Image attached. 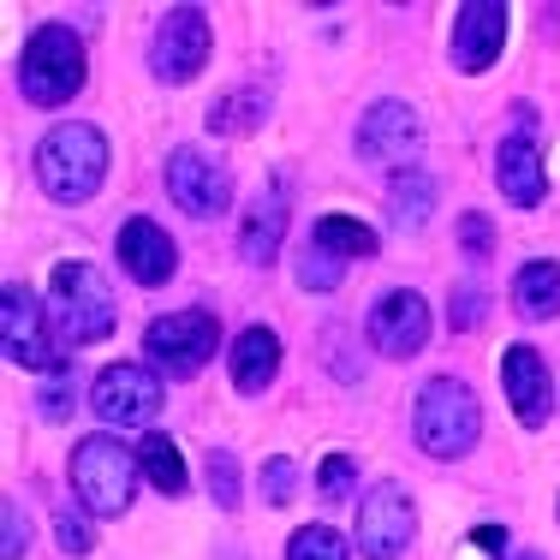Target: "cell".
<instances>
[{
	"mask_svg": "<svg viewBox=\"0 0 560 560\" xmlns=\"http://www.w3.org/2000/svg\"><path fill=\"white\" fill-rule=\"evenodd\" d=\"M48 323H55V316L36 304V292L24 287V280H7V287H0V352H7V364L60 376L66 364H60V340L48 335Z\"/></svg>",
	"mask_w": 560,
	"mask_h": 560,
	"instance_id": "6",
	"label": "cell"
},
{
	"mask_svg": "<svg viewBox=\"0 0 560 560\" xmlns=\"http://www.w3.org/2000/svg\"><path fill=\"white\" fill-rule=\"evenodd\" d=\"M292 489H299V465H292L287 453H275V459L262 465V501H269V506H287Z\"/></svg>",
	"mask_w": 560,
	"mask_h": 560,
	"instance_id": "30",
	"label": "cell"
},
{
	"mask_svg": "<svg viewBox=\"0 0 560 560\" xmlns=\"http://www.w3.org/2000/svg\"><path fill=\"white\" fill-rule=\"evenodd\" d=\"M209 495H215V506H226V513L238 506V465H233V453H209Z\"/></svg>",
	"mask_w": 560,
	"mask_h": 560,
	"instance_id": "31",
	"label": "cell"
},
{
	"mask_svg": "<svg viewBox=\"0 0 560 560\" xmlns=\"http://www.w3.org/2000/svg\"><path fill=\"white\" fill-rule=\"evenodd\" d=\"M513 311L525 316V323H549V316H560V262H549V257L518 262V275H513Z\"/></svg>",
	"mask_w": 560,
	"mask_h": 560,
	"instance_id": "20",
	"label": "cell"
},
{
	"mask_svg": "<svg viewBox=\"0 0 560 560\" xmlns=\"http://www.w3.org/2000/svg\"><path fill=\"white\" fill-rule=\"evenodd\" d=\"M506 560H542L537 549H513V555H506Z\"/></svg>",
	"mask_w": 560,
	"mask_h": 560,
	"instance_id": "36",
	"label": "cell"
},
{
	"mask_svg": "<svg viewBox=\"0 0 560 560\" xmlns=\"http://www.w3.org/2000/svg\"><path fill=\"white\" fill-rule=\"evenodd\" d=\"M55 537L66 555H90V518L78 513V506H60L55 513Z\"/></svg>",
	"mask_w": 560,
	"mask_h": 560,
	"instance_id": "34",
	"label": "cell"
},
{
	"mask_svg": "<svg viewBox=\"0 0 560 560\" xmlns=\"http://www.w3.org/2000/svg\"><path fill=\"white\" fill-rule=\"evenodd\" d=\"M48 316H55L60 340L66 346H96L114 335L119 311H114V292L90 262H60L55 280H48Z\"/></svg>",
	"mask_w": 560,
	"mask_h": 560,
	"instance_id": "4",
	"label": "cell"
},
{
	"mask_svg": "<svg viewBox=\"0 0 560 560\" xmlns=\"http://www.w3.org/2000/svg\"><path fill=\"white\" fill-rule=\"evenodd\" d=\"M226 364H233V388L238 394H269L275 388V376H280V335L275 328H245V335L233 340V358H226Z\"/></svg>",
	"mask_w": 560,
	"mask_h": 560,
	"instance_id": "19",
	"label": "cell"
},
{
	"mask_svg": "<svg viewBox=\"0 0 560 560\" xmlns=\"http://www.w3.org/2000/svg\"><path fill=\"white\" fill-rule=\"evenodd\" d=\"M280 238H287V179L275 173V179L250 197L245 221H238V257H245L250 269H269Z\"/></svg>",
	"mask_w": 560,
	"mask_h": 560,
	"instance_id": "17",
	"label": "cell"
},
{
	"mask_svg": "<svg viewBox=\"0 0 560 560\" xmlns=\"http://www.w3.org/2000/svg\"><path fill=\"white\" fill-rule=\"evenodd\" d=\"M459 245L471 262H489V250H495V226L489 215H459Z\"/></svg>",
	"mask_w": 560,
	"mask_h": 560,
	"instance_id": "33",
	"label": "cell"
},
{
	"mask_svg": "<svg viewBox=\"0 0 560 560\" xmlns=\"http://www.w3.org/2000/svg\"><path fill=\"white\" fill-rule=\"evenodd\" d=\"M411 435L430 459H465L483 435V411H477V394L465 388L459 376H430L418 388V406H411Z\"/></svg>",
	"mask_w": 560,
	"mask_h": 560,
	"instance_id": "2",
	"label": "cell"
},
{
	"mask_svg": "<svg viewBox=\"0 0 560 560\" xmlns=\"http://www.w3.org/2000/svg\"><path fill=\"white\" fill-rule=\"evenodd\" d=\"M388 215L399 233H418L423 221L435 215V179L423 167H406V173H394V185H388Z\"/></svg>",
	"mask_w": 560,
	"mask_h": 560,
	"instance_id": "22",
	"label": "cell"
},
{
	"mask_svg": "<svg viewBox=\"0 0 560 560\" xmlns=\"http://www.w3.org/2000/svg\"><path fill=\"white\" fill-rule=\"evenodd\" d=\"M418 537V513L399 483H376L358 501V555L364 560H399Z\"/></svg>",
	"mask_w": 560,
	"mask_h": 560,
	"instance_id": "9",
	"label": "cell"
},
{
	"mask_svg": "<svg viewBox=\"0 0 560 560\" xmlns=\"http://www.w3.org/2000/svg\"><path fill=\"white\" fill-rule=\"evenodd\" d=\"M483 287H477V280H459V287H453V311H447V323L459 328V335H471L477 323H483Z\"/></svg>",
	"mask_w": 560,
	"mask_h": 560,
	"instance_id": "29",
	"label": "cell"
},
{
	"mask_svg": "<svg viewBox=\"0 0 560 560\" xmlns=\"http://www.w3.org/2000/svg\"><path fill=\"white\" fill-rule=\"evenodd\" d=\"M138 453L119 447L114 435H84L72 447V489H78V506L96 518H119L131 506V483H138Z\"/></svg>",
	"mask_w": 560,
	"mask_h": 560,
	"instance_id": "5",
	"label": "cell"
},
{
	"mask_svg": "<svg viewBox=\"0 0 560 560\" xmlns=\"http://www.w3.org/2000/svg\"><path fill=\"white\" fill-rule=\"evenodd\" d=\"M471 542H477L483 555H501V549H506V530H501V525H477V530H471Z\"/></svg>",
	"mask_w": 560,
	"mask_h": 560,
	"instance_id": "35",
	"label": "cell"
},
{
	"mask_svg": "<svg viewBox=\"0 0 560 560\" xmlns=\"http://www.w3.org/2000/svg\"><path fill=\"white\" fill-rule=\"evenodd\" d=\"M495 185H501L506 203H518V209H537L542 197H549V167H542L530 131H513L495 150Z\"/></svg>",
	"mask_w": 560,
	"mask_h": 560,
	"instance_id": "18",
	"label": "cell"
},
{
	"mask_svg": "<svg viewBox=\"0 0 560 560\" xmlns=\"http://www.w3.org/2000/svg\"><path fill=\"white\" fill-rule=\"evenodd\" d=\"M311 238L328 250V257H340V262H352V257H376V233H370L364 221H352V215H323Z\"/></svg>",
	"mask_w": 560,
	"mask_h": 560,
	"instance_id": "23",
	"label": "cell"
},
{
	"mask_svg": "<svg viewBox=\"0 0 560 560\" xmlns=\"http://www.w3.org/2000/svg\"><path fill=\"white\" fill-rule=\"evenodd\" d=\"M292 275H299V287H304V292H335L340 280H346V262H340V257H328V250L311 238V245L299 250V269H292Z\"/></svg>",
	"mask_w": 560,
	"mask_h": 560,
	"instance_id": "25",
	"label": "cell"
},
{
	"mask_svg": "<svg viewBox=\"0 0 560 560\" xmlns=\"http://www.w3.org/2000/svg\"><path fill=\"white\" fill-rule=\"evenodd\" d=\"M215 316L209 311H173V316H155L150 328H143V358L155 364V376L167 382H191L197 370L215 358Z\"/></svg>",
	"mask_w": 560,
	"mask_h": 560,
	"instance_id": "7",
	"label": "cell"
},
{
	"mask_svg": "<svg viewBox=\"0 0 560 560\" xmlns=\"http://www.w3.org/2000/svg\"><path fill=\"white\" fill-rule=\"evenodd\" d=\"M364 335L382 358H418L423 340H430V304H423V292H411V287L382 292L364 316Z\"/></svg>",
	"mask_w": 560,
	"mask_h": 560,
	"instance_id": "13",
	"label": "cell"
},
{
	"mask_svg": "<svg viewBox=\"0 0 560 560\" xmlns=\"http://www.w3.org/2000/svg\"><path fill=\"white\" fill-rule=\"evenodd\" d=\"M346 555H352L346 537L328 525H304V530H292V542H287V560H346Z\"/></svg>",
	"mask_w": 560,
	"mask_h": 560,
	"instance_id": "26",
	"label": "cell"
},
{
	"mask_svg": "<svg viewBox=\"0 0 560 560\" xmlns=\"http://www.w3.org/2000/svg\"><path fill=\"white\" fill-rule=\"evenodd\" d=\"M72 370H60V376L43 382V394H36V411H43V423H60L66 411H72Z\"/></svg>",
	"mask_w": 560,
	"mask_h": 560,
	"instance_id": "32",
	"label": "cell"
},
{
	"mask_svg": "<svg viewBox=\"0 0 560 560\" xmlns=\"http://www.w3.org/2000/svg\"><path fill=\"white\" fill-rule=\"evenodd\" d=\"M506 43V7L501 0H465L453 12V66L459 72H489Z\"/></svg>",
	"mask_w": 560,
	"mask_h": 560,
	"instance_id": "15",
	"label": "cell"
},
{
	"mask_svg": "<svg viewBox=\"0 0 560 560\" xmlns=\"http://www.w3.org/2000/svg\"><path fill=\"white\" fill-rule=\"evenodd\" d=\"M501 388H506V406H513V418L525 423V430H537V423H549V406H555V376H549V358L537 352V346H506L501 352Z\"/></svg>",
	"mask_w": 560,
	"mask_h": 560,
	"instance_id": "14",
	"label": "cell"
},
{
	"mask_svg": "<svg viewBox=\"0 0 560 560\" xmlns=\"http://www.w3.org/2000/svg\"><path fill=\"white\" fill-rule=\"evenodd\" d=\"M90 78V60H84V43H78L72 24H36V36L24 43L19 55V90L31 108H60L84 90Z\"/></svg>",
	"mask_w": 560,
	"mask_h": 560,
	"instance_id": "3",
	"label": "cell"
},
{
	"mask_svg": "<svg viewBox=\"0 0 560 560\" xmlns=\"http://www.w3.org/2000/svg\"><path fill=\"white\" fill-rule=\"evenodd\" d=\"M155 406H162V376L143 364H108L90 388V411L108 430H138V423L155 418Z\"/></svg>",
	"mask_w": 560,
	"mask_h": 560,
	"instance_id": "10",
	"label": "cell"
},
{
	"mask_svg": "<svg viewBox=\"0 0 560 560\" xmlns=\"http://www.w3.org/2000/svg\"><path fill=\"white\" fill-rule=\"evenodd\" d=\"M209 48H215V31H209L203 7H173V12H162V24L150 36V72L162 84H191L203 72Z\"/></svg>",
	"mask_w": 560,
	"mask_h": 560,
	"instance_id": "8",
	"label": "cell"
},
{
	"mask_svg": "<svg viewBox=\"0 0 560 560\" xmlns=\"http://www.w3.org/2000/svg\"><path fill=\"white\" fill-rule=\"evenodd\" d=\"M36 185H43L55 203H90L108 179V138L84 119L72 126H55L43 143H36Z\"/></svg>",
	"mask_w": 560,
	"mask_h": 560,
	"instance_id": "1",
	"label": "cell"
},
{
	"mask_svg": "<svg viewBox=\"0 0 560 560\" xmlns=\"http://www.w3.org/2000/svg\"><path fill=\"white\" fill-rule=\"evenodd\" d=\"M167 197L191 221H209L233 203V173H226V162H215L209 150H191V143H185V150L167 155Z\"/></svg>",
	"mask_w": 560,
	"mask_h": 560,
	"instance_id": "11",
	"label": "cell"
},
{
	"mask_svg": "<svg viewBox=\"0 0 560 560\" xmlns=\"http://www.w3.org/2000/svg\"><path fill=\"white\" fill-rule=\"evenodd\" d=\"M138 465L162 495H185V453H179L173 435H150V442L138 447Z\"/></svg>",
	"mask_w": 560,
	"mask_h": 560,
	"instance_id": "24",
	"label": "cell"
},
{
	"mask_svg": "<svg viewBox=\"0 0 560 560\" xmlns=\"http://www.w3.org/2000/svg\"><path fill=\"white\" fill-rule=\"evenodd\" d=\"M418 143H423L418 114H411L406 102H394V96L370 102L364 119H358V155H364L370 167H394V173H406V167H411V155H418Z\"/></svg>",
	"mask_w": 560,
	"mask_h": 560,
	"instance_id": "12",
	"label": "cell"
},
{
	"mask_svg": "<svg viewBox=\"0 0 560 560\" xmlns=\"http://www.w3.org/2000/svg\"><path fill=\"white\" fill-rule=\"evenodd\" d=\"M119 269L138 287H167L179 275V245L167 238V226H155L150 215H131L119 226Z\"/></svg>",
	"mask_w": 560,
	"mask_h": 560,
	"instance_id": "16",
	"label": "cell"
},
{
	"mask_svg": "<svg viewBox=\"0 0 560 560\" xmlns=\"http://www.w3.org/2000/svg\"><path fill=\"white\" fill-rule=\"evenodd\" d=\"M24 549H31V518H24L19 501H0V560H24Z\"/></svg>",
	"mask_w": 560,
	"mask_h": 560,
	"instance_id": "28",
	"label": "cell"
},
{
	"mask_svg": "<svg viewBox=\"0 0 560 560\" xmlns=\"http://www.w3.org/2000/svg\"><path fill=\"white\" fill-rule=\"evenodd\" d=\"M316 489H323V501H352V489H358L352 453H328L323 471H316Z\"/></svg>",
	"mask_w": 560,
	"mask_h": 560,
	"instance_id": "27",
	"label": "cell"
},
{
	"mask_svg": "<svg viewBox=\"0 0 560 560\" xmlns=\"http://www.w3.org/2000/svg\"><path fill=\"white\" fill-rule=\"evenodd\" d=\"M262 119H269V90H262V84H238V90H226V96L209 102L203 126L215 131V138H250Z\"/></svg>",
	"mask_w": 560,
	"mask_h": 560,
	"instance_id": "21",
	"label": "cell"
}]
</instances>
